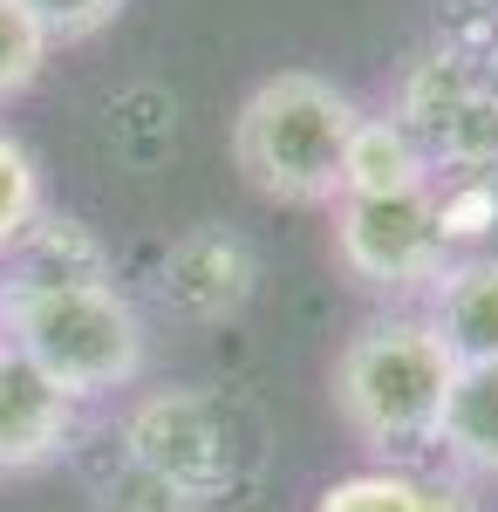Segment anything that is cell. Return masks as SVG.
I'll return each instance as SVG.
<instances>
[{
  "mask_svg": "<svg viewBox=\"0 0 498 512\" xmlns=\"http://www.w3.org/2000/svg\"><path fill=\"white\" fill-rule=\"evenodd\" d=\"M478 69H485V76L498 82V28H492V48H485V62H478Z\"/></svg>",
  "mask_w": 498,
  "mask_h": 512,
  "instance_id": "17",
  "label": "cell"
},
{
  "mask_svg": "<svg viewBox=\"0 0 498 512\" xmlns=\"http://www.w3.org/2000/svg\"><path fill=\"white\" fill-rule=\"evenodd\" d=\"M123 458L137 472H151L164 492H178L185 506H205L232 485V444L219 403L198 390H157L123 417Z\"/></svg>",
  "mask_w": 498,
  "mask_h": 512,
  "instance_id": "6",
  "label": "cell"
},
{
  "mask_svg": "<svg viewBox=\"0 0 498 512\" xmlns=\"http://www.w3.org/2000/svg\"><path fill=\"white\" fill-rule=\"evenodd\" d=\"M314 512H471V499L410 472H348L314 499Z\"/></svg>",
  "mask_w": 498,
  "mask_h": 512,
  "instance_id": "13",
  "label": "cell"
},
{
  "mask_svg": "<svg viewBox=\"0 0 498 512\" xmlns=\"http://www.w3.org/2000/svg\"><path fill=\"white\" fill-rule=\"evenodd\" d=\"M423 294V328L451 362H498V253L451 260Z\"/></svg>",
  "mask_w": 498,
  "mask_h": 512,
  "instance_id": "9",
  "label": "cell"
},
{
  "mask_svg": "<svg viewBox=\"0 0 498 512\" xmlns=\"http://www.w3.org/2000/svg\"><path fill=\"white\" fill-rule=\"evenodd\" d=\"M14 253H21V274L14 280H41V287H103L110 280V260H103L96 233L76 226V219H48L41 212Z\"/></svg>",
  "mask_w": 498,
  "mask_h": 512,
  "instance_id": "12",
  "label": "cell"
},
{
  "mask_svg": "<svg viewBox=\"0 0 498 512\" xmlns=\"http://www.w3.org/2000/svg\"><path fill=\"white\" fill-rule=\"evenodd\" d=\"M437 451L464 472L498 478V362H458L437 417Z\"/></svg>",
  "mask_w": 498,
  "mask_h": 512,
  "instance_id": "10",
  "label": "cell"
},
{
  "mask_svg": "<svg viewBox=\"0 0 498 512\" xmlns=\"http://www.w3.org/2000/svg\"><path fill=\"white\" fill-rule=\"evenodd\" d=\"M451 376H458V362L423 328V315L362 321L335 355V410L362 444L417 451V444H437Z\"/></svg>",
  "mask_w": 498,
  "mask_h": 512,
  "instance_id": "3",
  "label": "cell"
},
{
  "mask_svg": "<svg viewBox=\"0 0 498 512\" xmlns=\"http://www.w3.org/2000/svg\"><path fill=\"white\" fill-rule=\"evenodd\" d=\"M21 7L35 14V28L48 41H89V35H103L130 0H21Z\"/></svg>",
  "mask_w": 498,
  "mask_h": 512,
  "instance_id": "16",
  "label": "cell"
},
{
  "mask_svg": "<svg viewBox=\"0 0 498 512\" xmlns=\"http://www.w3.org/2000/svg\"><path fill=\"white\" fill-rule=\"evenodd\" d=\"M48 48H55V41L35 28V14H28L21 0H0V103H14L21 89H35Z\"/></svg>",
  "mask_w": 498,
  "mask_h": 512,
  "instance_id": "15",
  "label": "cell"
},
{
  "mask_svg": "<svg viewBox=\"0 0 498 512\" xmlns=\"http://www.w3.org/2000/svg\"><path fill=\"white\" fill-rule=\"evenodd\" d=\"M396 123L423 164H451L464 178L498 171V82L458 48H423L396 82Z\"/></svg>",
  "mask_w": 498,
  "mask_h": 512,
  "instance_id": "4",
  "label": "cell"
},
{
  "mask_svg": "<svg viewBox=\"0 0 498 512\" xmlns=\"http://www.w3.org/2000/svg\"><path fill=\"white\" fill-rule=\"evenodd\" d=\"M362 123V103L328 76L280 69L232 117V158L253 192L280 205H335L342 198V151Z\"/></svg>",
  "mask_w": 498,
  "mask_h": 512,
  "instance_id": "1",
  "label": "cell"
},
{
  "mask_svg": "<svg viewBox=\"0 0 498 512\" xmlns=\"http://www.w3.org/2000/svg\"><path fill=\"white\" fill-rule=\"evenodd\" d=\"M430 185V164L396 117H362L342 151V198H389Z\"/></svg>",
  "mask_w": 498,
  "mask_h": 512,
  "instance_id": "11",
  "label": "cell"
},
{
  "mask_svg": "<svg viewBox=\"0 0 498 512\" xmlns=\"http://www.w3.org/2000/svg\"><path fill=\"white\" fill-rule=\"evenodd\" d=\"M335 260L348 280L362 287H430L451 267V239H444V212L437 192H389V198H335Z\"/></svg>",
  "mask_w": 498,
  "mask_h": 512,
  "instance_id": "5",
  "label": "cell"
},
{
  "mask_svg": "<svg viewBox=\"0 0 498 512\" xmlns=\"http://www.w3.org/2000/svg\"><path fill=\"white\" fill-rule=\"evenodd\" d=\"M76 437V403L41 376L14 342H0V472L55 465Z\"/></svg>",
  "mask_w": 498,
  "mask_h": 512,
  "instance_id": "8",
  "label": "cell"
},
{
  "mask_svg": "<svg viewBox=\"0 0 498 512\" xmlns=\"http://www.w3.org/2000/svg\"><path fill=\"white\" fill-rule=\"evenodd\" d=\"M35 219H41V171L28 158V144L0 130V253H14Z\"/></svg>",
  "mask_w": 498,
  "mask_h": 512,
  "instance_id": "14",
  "label": "cell"
},
{
  "mask_svg": "<svg viewBox=\"0 0 498 512\" xmlns=\"http://www.w3.org/2000/svg\"><path fill=\"white\" fill-rule=\"evenodd\" d=\"M0 321L7 342L35 362L55 390L82 396L130 390L144 376V321L137 308L103 287H41V280H7L0 287Z\"/></svg>",
  "mask_w": 498,
  "mask_h": 512,
  "instance_id": "2",
  "label": "cell"
},
{
  "mask_svg": "<svg viewBox=\"0 0 498 512\" xmlns=\"http://www.w3.org/2000/svg\"><path fill=\"white\" fill-rule=\"evenodd\" d=\"M253 280H260V260L253 246L226 226H198L185 233L171 253H164V301L185 321H226L253 301Z\"/></svg>",
  "mask_w": 498,
  "mask_h": 512,
  "instance_id": "7",
  "label": "cell"
}]
</instances>
